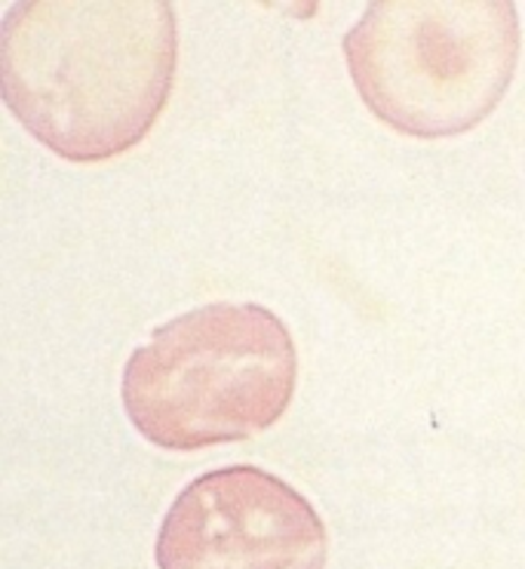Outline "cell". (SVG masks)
<instances>
[{
  "label": "cell",
  "instance_id": "3",
  "mask_svg": "<svg viewBox=\"0 0 525 569\" xmlns=\"http://www.w3.org/2000/svg\"><path fill=\"white\" fill-rule=\"evenodd\" d=\"M366 108L396 133L446 139L501 106L519 62L507 0H378L342 40Z\"/></svg>",
  "mask_w": 525,
  "mask_h": 569
},
{
  "label": "cell",
  "instance_id": "2",
  "mask_svg": "<svg viewBox=\"0 0 525 569\" xmlns=\"http://www.w3.org/2000/svg\"><path fill=\"white\" fill-rule=\"evenodd\" d=\"M295 385L299 351L271 308L212 302L132 351L120 400L148 443L194 452L267 431L290 410Z\"/></svg>",
  "mask_w": 525,
  "mask_h": 569
},
{
  "label": "cell",
  "instance_id": "4",
  "mask_svg": "<svg viewBox=\"0 0 525 569\" xmlns=\"http://www.w3.org/2000/svg\"><path fill=\"white\" fill-rule=\"evenodd\" d=\"M154 557L160 569H326L329 532L286 480L228 465L175 496Z\"/></svg>",
  "mask_w": 525,
  "mask_h": 569
},
{
  "label": "cell",
  "instance_id": "1",
  "mask_svg": "<svg viewBox=\"0 0 525 569\" xmlns=\"http://www.w3.org/2000/svg\"><path fill=\"white\" fill-rule=\"evenodd\" d=\"M179 66L163 0H19L0 22V90L28 133L71 163L127 154L158 123Z\"/></svg>",
  "mask_w": 525,
  "mask_h": 569
}]
</instances>
